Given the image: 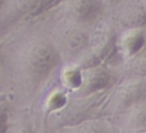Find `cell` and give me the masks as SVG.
Wrapping results in <instances>:
<instances>
[{"mask_svg":"<svg viewBox=\"0 0 146 133\" xmlns=\"http://www.w3.org/2000/svg\"><path fill=\"white\" fill-rule=\"evenodd\" d=\"M146 44V28L145 27H129L123 28L117 33L115 49L111 56L108 59H113L105 64L121 69V66L145 50Z\"/></svg>","mask_w":146,"mask_h":133,"instance_id":"52a82bcc","label":"cell"},{"mask_svg":"<svg viewBox=\"0 0 146 133\" xmlns=\"http://www.w3.org/2000/svg\"><path fill=\"white\" fill-rule=\"evenodd\" d=\"M63 1H66V0H54V5H53V8L55 7V5H58V4H60V3H63Z\"/></svg>","mask_w":146,"mask_h":133,"instance_id":"e0dca14e","label":"cell"},{"mask_svg":"<svg viewBox=\"0 0 146 133\" xmlns=\"http://www.w3.org/2000/svg\"><path fill=\"white\" fill-rule=\"evenodd\" d=\"M8 133H36V131L30 119L22 118L14 126H9Z\"/></svg>","mask_w":146,"mask_h":133,"instance_id":"5bb4252c","label":"cell"},{"mask_svg":"<svg viewBox=\"0 0 146 133\" xmlns=\"http://www.w3.org/2000/svg\"><path fill=\"white\" fill-rule=\"evenodd\" d=\"M123 116V129L127 133H137L145 131L146 127V103L145 100L137 103L128 110L118 114Z\"/></svg>","mask_w":146,"mask_h":133,"instance_id":"8fae6325","label":"cell"},{"mask_svg":"<svg viewBox=\"0 0 146 133\" xmlns=\"http://www.w3.org/2000/svg\"><path fill=\"white\" fill-rule=\"evenodd\" d=\"M91 28L62 21L50 40L63 63H74L77 60L88 44Z\"/></svg>","mask_w":146,"mask_h":133,"instance_id":"277c9868","label":"cell"},{"mask_svg":"<svg viewBox=\"0 0 146 133\" xmlns=\"http://www.w3.org/2000/svg\"><path fill=\"white\" fill-rule=\"evenodd\" d=\"M59 133H115V127L108 119L95 116L72 126L62 127Z\"/></svg>","mask_w":146,"mask_h":133,"instance_id":"30bf717a","label":"cell"},{"mask_svg":"<svg viewBox=\"0 0 146 133\" xmlns=\"http://www.w3.org/2000/svg\"><path fill=\"white\" fill-rule=\"evenodd\" d=\"M10 126V116L8 106L4 101H0V133H8Z\"/></svg>","mask_w":146,"mask_h":133,"instance_id":"9a60e30c","label":"cell"},{"mask_svg":"<svg viewBox=\"0 0 146 133\" xmlns=\"http://www.w3.org/2000/svg\"><path fill=\"white\" fill-rule=\"evenodd\" d=\"M145 96L146 75L123 74L118 82L109 90L103 111L118 115L136 105L137 103L145 100Z\"/></svg>","mask_w":146,"mask_h":133,"instance_id":"3957f363","label":"cell"},{"mask_svg":"<svg viewBox=\"0 0 146 133\" xmlns=\"http://www.w3.org/2000/svg\"><path fill=\"white\" fill-rule=\"evenodd\" d=\"M63 64L50 38H27L10 55L13 85L27 99L42 92Z\"/></svg>","mask_w":146,"mask_h":133,"instance_id":"6da1fadb","label":"cell"},{"mask_svg":"<svg viewBox=\"0 0 146 133\" xmlns=\"http://www.w3.org/2000/svg\"><path fill=\"white\" fill-rule=\"evenodd\" d=\"M54 8H59V14L64 22L94 27L104 18L109 5L106 0H66Z\"/></svg>","mask_w":146,"mask_h":133,"instance_id":"5b68a950","label":"cell"},{"mask_svg":"<svg viewBox=\"0 0 146 133\" xmlns=\"http://www.w3.org/2000/svg\"><path fill=\"white\" fill-rule=\"evenodd\" d=\"M59 86L73 95L82 83V68L74 63H63L58 70Z\"/></svg>","mask_w":146,"mask_h":133,"instance_id":"7c38bea8","label":"cell"},{"mask_svg":"<svg viewBox=\"0 0 146 133\" xmlns=\"http://www.w3.org/2000/svg\"><path fill=\"white\" fill-rule=\"evenodd\" d=\"M106 1H108V5H110V4H115L118 0H106Z\"/></svg>","mask_w":146,"mask_h":133,"instance_id":"ac0fdd59","label":"cell"},{"mask_svg":"<svg viewBox=\"0 0 146 133\" xmlns=\"http://www.w3.org/2000/svg\"><path fill=\"white\" fill-rule=\"evenodd\" d=\"M122 75L123 74L121 69H117L105 63L83 68L81 87L72 96H88L103 91H109Z\"/></svg>","mask_w":146,"mask_h":133,"instance_id":"8992f818","label":"cell"},{"mask_svg":"<svg viewBox=\"0 0 146 133\" xmlns=\"http://www.w3.org/2000/svg\"><path fill=\"white\" fill-rule=\"evenodd\" d=\"M118 31L115 30L113 23L103 19L98 22L90 33V40L74 64L80 68H88L108 62L115 49V40Z\"/></svg>","mask_w":146,"mask_h":133,"instance_id":"7a4b0ae2","label":"cell"},{"mask_svg":"<svg viewBox=\"0 0 146 133\" xmlns=\"http://www.w3.org/2000/svg\"><path fill=\"white\" fill-rule=\"evenodd\" d=\"M1 53L3 51H1V46H0V60H1Z\"/></svg>","mask_w":146,"mask_h":133,"instance_id":"d6986e66","label":"cell"},{"mask_svg":"<svg viewBox=\"0 0 146 133\" xmlns=\"http://www.w3.org/2000/svg\"><path fill=\"white\" fill-rule=\"evenodd\" d=\"M8 13L10 17L18 18H32L48 12L53 8L54 0H7Z\"/></svg>","mask_w":146,"mask_h":133,"instance_id":"9c48e42d","label":"cell"},{"mask_svg":"<svg viewBox=\"0 0 146 133\" xmlns=\"http://www.w3.org/2000/svg\"><path fill=\"white\" fill-rule=\"evenodd\" d=\"M69 92L67 90H64L62 86H56V87L49 90V92L46 93L45 99L42 103V113L46 118H49L50 115L60 111L64 106L67 105L69 100Z\"/></svg>","mask_w":146,"mask_h":133,"instance_id":"4fadbf2b","label":"cell"},{"mask_svg":"<svg viewBox=\"0 0 146 133\" xmlns=\"http://www.w3.org/2000/svg\"><path fill=\"white\" fill-rule=\"evenodd\" d=\"M113 21L123 28L145 27L146 0H118L113 4Z\"/></svg>","mask_w":146,"mask_h":133,"instance_id":"ba28073f","label":"cell"},{"mask_svg":"<svg viewBox=\"0 0 146 133\" xmlns=\"http://www.w3.org/2000/svg\"><path fill=\"white\" fill-rule=\"evenodd\" d=\"M137 133H145V131H141V132H137Z\"/></svg>","mask_w":146,"mask_h":133,"instance_id":"ffe728a7","label":"cell"},{"mask_svg":"<svg viewBox=\"0 0 146 133\" xmlns=\"http://www.w3.org/2000/svg\"><path fill=\"white\" fill-rule=\"evenodd\" d=\"M5 1H7V0H0V13H1V12H3V9H4Z\"/></svg>","mask_w":146,"mask_h":133,"instance_id":"2e32d148","label":"cell"}]
</instances>
